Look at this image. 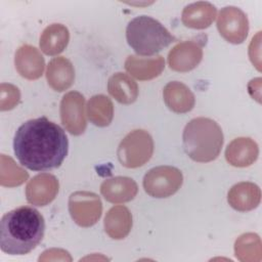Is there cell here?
<instances>
[{"label":"cell","instance_id":"6da1fadb","mask_svg":"<svg viewBox=\"0 0 262 262\" xmlns=\"http://www.w3.org/2000/svg\"><path fill=\"white\" fill-rule=\"evenodd\" d=\"M13 149L23 166L33 171H49L62 164L68 155L69 140L60 126L41 117L17 128Z\"/></svg>","mask_w":262,"mask_h":262},{"label":"cell","instance_id":"7a4b0ae2","mask_svg":"<svg viewBox=\"0 0 262 262\" xmlns=\"http://www.w3.org/2000/svg\"><path fill=\"white\" fill-rule=\"evenodd\" d=\"M45 221L33 207L21 206L3 215L0 221V247L8 255H25L42 241Z\"/></svg>","mask_w":262,"mask_h":262},{"label":"cell","instance_id":"3957f363","mask_svg":"<svg viewBox=\"0 0 262 262\" xmlns=\"http://www.w3.org/2000/svg\"><path fill=\"white\" fill-rule=\"evenodd\" d=\"M183 148L186 155L199 163L215 160L223 145L221 127L214 120L200 117L190 120L182 134Z\"/></svg>","mask_w":262,"mask_h":262},{"label":"cell","instance_id":"277c9868","mask_svg":"<svg viewBox=\"0 0 262 262\" xmlns=\"http://www.w3.org/2000/svg\"><path fill=\"white\" fill-rule=\"evenodd\" d=\"M126 38L139 55L150 56L175 41V37L157 19L140 15L131 19L126 28Z\"/></svg>","mask_w":262,"mask_h":262},{"label":"cell","instance_id":"5b68a950","mask_svg":"<svg viewBox=\"0 0 262 262\" xmlns=\"http://www.w3.org/2000/svg\"><path fill=\"white\" fill-rule=\"evenodd\" d=\"M154 140L149 133L142 129H136L128 133L118 147V159L126 168H138L143 166L152 156Z\"/></svg>","mask_w":262,"mask_h":262},{"label":"cell","instance_id":"8992f818","mask_svg":"<svg viewBox=\"0 0 262 262\" xmlns=\"http://www.w3.org/2000/svg\"><path fill=\"white\" fill-rule=\"evenodd\" d=\"M182 182L181 171L172 166L155 167L143 177L145 192L158 199L171 196L180 188Z\"/></svg>","mask_w":262,"mask_h":262},{"label":"cell","instance_id":"52a82bcc","mask_svg":"<svg viewBox=\"0 0 262 262\" xmlns=\"http://www.w3.org/2000/svg\"><path fill=\"white\" fill-rule=\"evenodd\" d=\"M69 211L78 225L89 227L100 218L102 204L98 195L93 192L76 191L70 195Z\"/></svg>","mask_w":262,"mask_h":262},{"label":"cell","instance_id":"ba28073f","mask_svg":"<svg viewBox=\"0 0 262 262\" xmlns=\"http://www.w3.org/2000/svg\"><path fill=\"white\" fill-rule=\"evenodd\" d=\"M219 34L233 44L243 43L249 32V20L243 10L234 6L223 7L217 18Z\"/></svg>","mask_w":262,"mask_h":262},{"label":"cell","instance_id":"9c48e42d","mask_svg":"<svg viewBox=\"0 0 262 262\" xmlns=\"http://www.w3.org/2000/svg\"><path fill=\"white\" fill-rule=\"evenodd\" d=\"M84 107L85 98L77 91H71L62 97L60 102L61 123L71 134L80 135L85 131L87 123Z\"/></svg>","mask_w":262,"mask_h":262},{"label":"cell","instance_id":"30bf717a","mask_svg":"<svg viewBox=\"0 0 262 262\" xmlns=\"http://www.w3.org/2000/svg\"><path fill=\"white\" fill-rule=\"evenodd\" d=\"M202 57V44L196 41H184L171 49L168 54V63L176 72H188L200 63Z\"/></svg>","mask_w":262,"mask_h":262},{"label":"cell","instance_id":"8fae6325","mask_svg":"<svg viewBox=\"0 0 262 262\" xmlns=\"http://www.w3.org/2000/svg\"><path fill=\"white\" fill-rule=\"evenodd\" d=\"M58 186L55 176L47 173L38 174L27 184V200L35 206H46L55 199L58 192Z\"/></svg>","mask_w":262,"mask_h":262},{"label":"cell","instance_id":"7c38bea8","mask_svg":"<svg viewBox=\"0 0 262 262\" xmlns=\"http://www.w3.org/2000/svg\"><path fill=\"white\" fill-rule=\"evenodd\" d=\"M14 64L21 77L29 80H36L42 76L45 62L43 56L36 47L23 45L15 53Z\"/></svg>","mask_w":262,"mask_h":262},{"label":"cell","instance_id":"4fadbf2b","mask_svg":"<svg viewBox=\"0 0 262 262\" xmlns=\"http://www.w3.org/2000/svg\"><path fill=\"white\" fill-rule=\"evenodd\" d=\"M138 191L136 182L129 177H113L104 180L100 185L103 198L113 204H122L135 198Z\"/></svg>","mask_w":262,"mask_h":262},{"label":"cell","instance_id":"5bb4252c","mask_svg":"<svg viewBox=\"0 0 262 262\" xmlns=\"http://www.w3.org/2000/svg\"><path fill=\"white\" fill-rule=\"evenodd\" d=\"M227 201L236 211H251L260 204L261 190L255 183L239 182L230 188L227 194Z\"/></svg>","mask_w":262,"mask_h":262},{"label":"cell","instance_id":"9a60e30c","mask_svg":"<svg viewBox=\"0 0 262 262\" xmlns=\"http://www.w3.org/2000/svg\"><path fill=\"white\" fill-rule=\"evenodd\" d=\"M258 144L249 137H238L233 139L226 147V161L234 167H248L258 158Z\"/></svg>","mask_w":262,"mask_h":262},{"label":"cell","instance_id":"2e32d148","mask_svg":"<svg viewBox=\"0 0 262 262\" xmlns=\"http://www.w3.org/2000/svg\"><path fill=\"white\" fill-rule=\"evenodd\" d=\"M166 105L174 113L184 114L191 111L194 106V95L190 89L178 81L169 82L163 90Z\"/></svg>","mask_w":262,"mask_h":262},{"label":"cell","instance_id":"e0dca14e","mask_svg":"<svg viewBox=\"0 0 262 262\" xmlns=\"http://www.w3.org/2000/svg\"><path fill=\"white\" fill-rule=\"evenodd\" d=\"M46 78L48 85L55 91L61 92L72 86L75 81V70L72 62L63 57L57 56L50 60L47 67Z\"/></svg>","mask_w":262,"mask_h":262},{"label":"cell","instance_id":"ac0fdd59","mask_svg":"<svg viewBox=\"0 0 262 262\" xmlns=\"http://www.w3.org/2000/svg\"><path fill=\"white\" fill-rule=\"evenodd\" d=\"M165 68L164 58L159 55L156 57H139L129 55L125 61L126 71L134 78L145 81L150 80L163 72Z\"/></svg>","mask_w":262,"mask_h":262},{"label":"cell","instance_id":"d6986e66","mask_svg":"<svg viewBox=\"0 0 262 262\" xmlns=\"http://www.w3.org/2000/svg\"><path fill=\"white\" fill-rule=\"evenodd\" d=\"M216 7L213 4L199 1L184 7L181 20L185 27L202 30L211 26L216 17Z\"/></svg>","mask_w":262,"mask_h":262},{"label":"cell","instance_id":"ffe728a7","mask_svg":"<svg viewBox=\"0 0 262 262\" xmlns=\"http://www.w3.org/2000/svg\"><path fill=\"white\" fill-rule=\"evenodd\" d=\"M131 227L132 216L124 206L111 208L104 217V230L114 239H122L127 236Z\"/></svg>","mask_w":262,"mask_h":262},{"label":"cell","instance_id":"44dd1931","mask_svg":"<svg viewBox=\"0 0 262 262\" xmlns=\"http://www.w3.org/2000/svg\"><path fill=\"white\" fill-rule=\"evenodd\" d=\"M69 41L68 28L61 24H52L42 32L40 48L47 55H56L66 49Z\"/></svg>","mask_w":262,"mask_h":262},{"label":"cell","instance_id":"7402d4cb","mask_svg":"<svg viewBox=\"0 0 262 262\" xmlns=\"http://www.w3.org/2000/svg\"><path fill=\"white\" fill-rule=\"evenodd\" d=\"M107 90L117 101L123 104L134 102L138 96L136 82L124 73H116L108 79Z\"/></svg>","mask_w":262,"mask_h":262},{"label":"cell","instance_id":"603a6c76","mask_svg":"<svg viewBox=\"0 0 262 262\" xmlns=\"http://www.w3.org/2000/svg\"><path fill=\"white\" fill-rule=\"evenodd\" d=\"M89 120L96 126L105 127L111 124L114 117V105L112 100L102 94L92 96L87 104Z\"/></svg>","mask_w":262,"mask_h":262},{"label":"cell","instance_id":"cb8c5ba5","mask_svg":"<svg viewBox=\"0 0 262 262\" xmlns=\"http://www.w3.org/2000/svg\"><path fill=\"white\" fill-rule=\"evenodd\" d=\"M235 256L241 261H260L261 242L257 234L245 233L241 235L234 245Z\"/></svg>","mask_w":262,"mask_h":262},{"label":"cell","instance_id":"d4e9b609","mask_svg":"<svg viewBox=\"0 0 262 262\" xmlns=\"http://www.w3.org/2000/svg\"><path fill=\"white\" fill-rule=\"evenodd\" d=\"M29 177V174L16 166L14 161L10 157L1 155V172L0 182L3 186H17L24 183Z\"/></svg>","mask_w":262,"mask_h":262},{"label":"cell","instance_id":"484cf974","mask_svg":"<svg viewBox=\"0 0 262 262\" xmlns=\"http://www.w3.org/2000/svg\"><path fill=\"white\" fill-rule=\"evenodd\" d=\"M0 110L8 111L13 108L19 101L20 93L17 87L11 84L2 83L0 86Z\"/></svg>","mask_w":262,"mask_h":262}]
</instances>
